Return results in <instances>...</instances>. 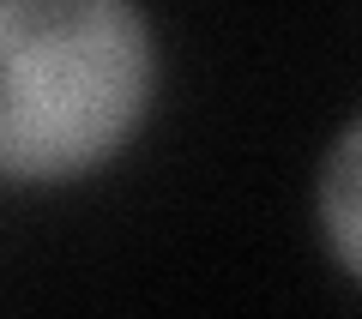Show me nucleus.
<instances>
[{"instance_id": "1", "label": "nucleus", "mask_w": 362, "mask_h": 319, "mask_svg": "<svg viewBox=\"0 0 362 319\" xmlns=\"http://www.w3.org/2000/svg\"><path fill=\"white\" fill-rule=\"evenodd\" d=\"M157 90L133 0H0V181L54 187L103 169Z\"/></svg>"}, {"instance_id": "2", "label": "nucleus", "mask_w": 362, "mask_h": 319, "mask_svg": "<svg viewBox=\"0 0 362 319\" xmlns=\"http://www.w3.org/2000/svg\"><path fill=\"white\" fill-rule=\"evenodd\" d=\"M320 235L332 259L362 283V115L338 133L320 163Z\"/></svg>"}]
</instances>
